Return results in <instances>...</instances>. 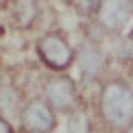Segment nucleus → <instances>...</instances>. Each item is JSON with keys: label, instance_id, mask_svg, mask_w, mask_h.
I'll return each mask as SVG.
<instances>
[{"label": "nucleus", "instance_id": "0eeeda50", "mask_svg": "<svg viewBox=\"0 0 133 133\" xmlns=\"http://www.w3.org/2000/svg\"><path fill=\"white\" fill-rule=\"evenodd\" d=\"M69 133H89V123L84 113L74 114L68 123Z\"/></svg>", "mask_w": 133, "mask_h": 133}, {"label": "nucleus", "instance_id": "f257e3e1", "mask_svg": "<svg viewBox=\"0 0 133 133\" xmlns=\"http://www.w3.org/2000/svg\"><path fill=\"white\" fill-rule=\"evenodd\" d=\"M103 109L108 119L114 124H124L132 114L133 98L125 88L112 85L105 92Z\"/></svg>", "mask_w": 133, "mask_h": 133}, {"label": "nucleus", "instance_id": "7ed1b4c3", "mask_svg": "<svg viewBox=\"0 0 133 133\" xmlns=\"http://www.w3.org/2000/svg\"><path fill=\"white\" fill-rule=\"evenodd\" d=\"M41 51L46 62L55 67H63L70 60V51L68 47L58 38H49L45 40L42 44Z\"/></svg>", "mask_w": 133, "mask_h": 133}, {"label": "nucleus", "instance_id": "39448f33", "mask_svg": "<svg viewBox=\"0 0 133 133\" xmlns=\"http://www.w3.org/2000/svg\"><path fill=\"white\" fill-rule=\"evenodd\" d=\"M103 22L111 28L122 26L129 17V6L126 0H108L102 9Z\"/></svg>", "mask_w": 133, "mask_h": 133}, {"label": "nucleus", "instance_id": "6e6552de", "mask_svg": "<svg viewBox=\"0 0 133 133\" xmlns=\"http://www.w3.org/2000/svg\"><path fill=\"white\" fill-rule=\"evenodd\" d=\"M10 127L9 125L3 122L2 119H0V133H10Z\"/></svg>", "mask_w": 133, "mask_h": 133}, {"label": "nucleus", "instance_id": "f03ea898", "mask_svg": "<svg viewBox=\"0 0 133 133\" xmlns=\"http://www.w3.org/2000/svg\"><path fill=\"white\" fill-rule=\"evenodd\" d=\"M46 93L50 102L57 108L69 107L75 99V87L68 79H55L47 85Z\"/></svg>", "mask_w": 133, "mask_h": 133}, {"label": "nucleus", "instance_id": "423d86ee", "mask_svg": "<svg viewBox=\"0 0 133 133\" xmlns=\"http://www.w3.org/2000/svg\"><path fill=\"white\" fill-rule=\"evenodd\" d=\"M82 69L87 76H94L99 66V56L94 49H86L81 58Z\"/></svg>", "mask_w": 133, "mask_h": 133}, {"label": "nucleus", "instance_id": "20e7f679", "mask_svg": "<svg viewBox=\"0 0 133 133\" xmlns=\"http://www.w3.org/2000/svg\"><path fill=\"white\" fill-rule=\"evenodd\" d=\"M26 125L36 131H47L54 124V117L49 109L42 103H32L25 112Z\"/></svg>", "mask_w": 133, "mask_h": 133}]
</instances>
